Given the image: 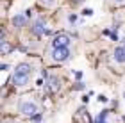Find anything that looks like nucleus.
<instances>
[{"mask_svg": "<svg viewBox=\"0 0 125 123\" xmlns=\"http://www.w3.org/2000/svg\"><path fill=\"white\" fill-rule=\"evenodd\" d=\"M18 111H20V114L27 116V118H34V116L39 114V105L31 98H23L18 105Z\"/></svg>", "mask_w": 125, "mask_h": 123, "instance_id": "1", "label": "nucleus"}, {"mask_svg": "<svg viewBox=\"0 0 125 123\" xmlns=\"http://www.w3.org/2000/svg\"><path fill=\"white\" fill-rule=\"evenodd\" d=\"M68 45H70V36L68 34H57L52 41L54 48H68Z\"/></svg>", "mask_w": 125, "mask_h": 123, "instance_id": "2", "label": "nucleus"}, {"mask_svg": "<svg viewBox=\"0 0 125 123\" xmlns=\"http://www.w3.org/2000/svg\"><path fill=\"white\" fill-rule=\"evenodd\" d=\"M70 55H72L70 48H54V52H52V57H54V61H57V63H64Z\"/></svg>", "mask_w": 125, "mask_h": 123, "instance_id": "3", "label": "nucleus"}, {"mask_svg": "<svg viewBox=\"0 0 125 123\" xmlns=\"http://www.w3.org/2000/svg\"><path fill=\"white\" fill-rule=\"evenodd\" d=\"M32 34H36V36H43V34H47V23H45V20H36L34 21V25H32Z\"/></svg>", "mask_w": 125, "mask_h": 123, "instance_id": "4", "label": "nucleus"}, {"mask_svg": "<svg viewBox=\"0 0 125 123\" xmlns=\"http://www.w3.org/2000/svg\"><path fill=\"white\" fill-rule=\"evenodd\" d=\"M29 77L31 75H25V73H18V71H14V75H13V84L14 86H27L29 84Z\"/></svg>", "mask_w": 125, "mask_h": 123, "instance_id": "5", "label": "nucleus"}, {"mask_svg": "<svg viewBox=\"0 0 125 123\" xmlns=\"http://www.w3.org/2000/svg\"><path fill=\"white\" fill-rule=\"evenodd\" d=\"M47 84H48L50 93H57V91H59V87H61V80L57 79V77H50Z\"/></svg>", "mask_w": 125, "mask_h": 123, "instance_id": "6", "label": "nucleus"}, {"mask_svg": "<svg viewBox=\"0 0 125 123\" xmlns=\"http://www.w3.org/2000/svg\"><path fill=\"white\" fill-rule=\"evenodd\" d=\"M14 71H18V73H25V75H31V71H32V66L29 63H20L18 66H16V70Z\"/></svg>", "mask_w": 125, "mask_h": 123, "instance_id": "7", "label": "nucleus"}, {"mask_svg": "<svg viewBox=\"0 0 125 123\" xmlns=\"http://www.w3.org/2000/svg\"><path fill=\"white\" fill-rule=\"evenodd\" d=\"M115 61L125 63V47H116L115 48Z\"/></svg>", "mask_w": 125, "mask_h": 123, "instance_id": "8", "label": "nucleus"}, {"mask_svg": "<svg viewBox=\"0 0 125 123\" xmlns=\"http://www.w3.org/2000/svg\"><path fill=\"white\" fill-rule=\"evenodd\" d=\"M13 25L14 27H25V23H27V18L23 14H16V16H13Z\"/></svg>", "mask_w": 125, "mask_h": 123, "instance_id": "9", "label": "nucleus"}, {"mask_svg": "<svg viewBox=\"0 0 125 123\" xmlns=\"http://www.w3.org/2000/svg\"><path fill=\"white\" fill-rule=\"evenodd\" d=\"M0 48H2V54H4V55H5V54H9L11 50H13V47H11V45L4 39V36H2V47H0Z\"/></svg>", "mask_w": 125, "mask_h": 123, "instance_id": "10", "label": "nucleus"}, {"mask_svg": "<svg viewBox=\"0 0 125 123\" xmlns=\"http://www.w3.org/2000/svg\"><path fill=\"white\" fill-rule=\"evenodd\" d=\"M39 2H41V5H45V7H52L55 4V0H39Z\"/></svg>", "mask_w": 125, "mask_h": 123, "instance_id": "11", "label": "nucleus"}, {"mask_svg": "<svg viewBox=\"0 0 125 123\" xmlns=\"http://www.w3.org/2000/svg\"><path fill=\"white\" fill-rule=\"evenodd\" d=\"M105 116H107V113H100L98 114V118H96V123H105L104 120H105Z\"/></svg>", "mask_w": 125, "mask_h": 123, "instance_id": "12", "label": "nucleus"}, {"mask_svg": "<svg viewBox=\"0 0 125 123\" xmlns=\"http://www.w3.org/2000/svg\"><path fill=\"white\" fill-rule=\"evenodd\" d=\"M82 14H84V16H91V14H93V9H84Z\"/></svg>", "mask_w": 125, "mask_h": 123, "instance_id": "13", "label": "nucleus"}, {"mask_svg": "<svg viewBox=\"0 0 125 123\" xmlns=\"http://www.w3.org/2000/svg\"><path fill=\"white\" fill-rule=\"evenodd\" d=\"M68 20H70V23H75V21H77V16H75V14H70V16H68Z\"/></svg>", "mask_w": 125, "mask_h": 123, "instance_id": "14", "label": "nucleus"}, {"mask_svg": "<svg viewBox=\"0 0 125 123\" xmlns=\"http://www.w3.org/2000/svg\"><path fill=\"white\" fill-rule=\"evenodd\" d=\"M98 102H100V104H105V102H107V98L104 96V95H100V96H98Z\"/></svg>", "mask_w": 125, "mask_h": 123, "instance_id": "15", "label": "nucleus"}, {"mask_svg": "<svg viewBox=\"0 0 125 123\" xmlns=\"http://www.w3.org/2000/svg\"><path fill=\"white\" fill-rule=\"evenodd\" d=\"M73 2H75V4H82L84 0H73Z\"/></svg>", "mask_w": 125, "mask_h": 123, "instance_id": "16", "label": "nucleus"}, {"mask_svg": "<svg viewBox=\"0 0 125 123\" xmlns=\"http://www.w3.org/2000/svg\"><path fill=\"white\" fill-rule=\"evenodd\" d=\"M116 2H122V0H116Z\"/></svg>", "mask_w": 125, "mask_h": 123, "instance_id": "17", "label": "nucleus"}]
</instances>
